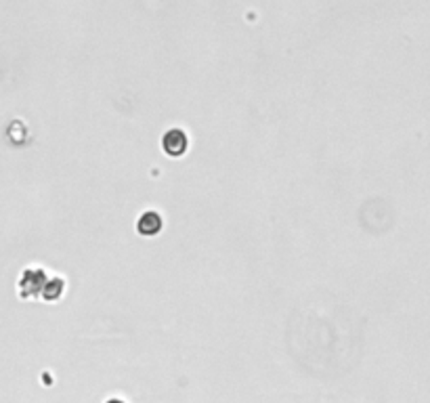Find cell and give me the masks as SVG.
<instances>
[{
	"label": "cell",
	"instance_id": "1",
	"mask_svg": "<svg viewBox=\"0 0 430 403\" xmlns=\"http://www.w3.org/2000/svg\"><path fill=\"white\" fill-rule=\"evenodd\" d=\"M48 273L42 269V267H28L21 271L19 275V282H17V290H19V296L23 300H30V298H40L42 296V290L48 282Z\"/></svg>",
	"mask_w": 430,
	"mask_h": 403
},
{
	"label": "cell",
	"instance_id": "5",
	"mask_svg": "<svg viewBox=\"0 0 430 403\" xmlns=\"http://www.w3.org/2000/svg\"><path fill=\"white\" fill-rule=\"evenodd\" d=\"M103 403H126L122 397H110V399H105Z\"/></svg>",
	"mask_w": 430,
	"mask_h": 403
},
{
	"label": "cell",
	"instance_id": "2",
	"mask_svg": "<svg viewBox=\"0 0 430 403\" xmlns=\"http://www.w3.org/2000/svg\"><path fill=\"white\" fill-rule=\"evenodd\" d=\"M189 149V137L183 128H168L162 137V151L168 158H183Z\"/></svg>",
	"mask_w": 430,
	"mask_h": 403
},
{
	"label": "cell",
	"instance_id": "3",
	"mask_svg": "<svg viewBox=\"0 0 430 403\" xmlns=\"http://www.w3.org/2000/svg\"><path fill=\"white\" fill-rule=\"evenodd\" d=\"M162 229H164L162 215L155 213V210H145V213L137 219V233L143 235V237H155Z\"/></svg>",
	"mask_w": 430,
	"mask_h": 403
},
{
	"label": "cell",
	"instance_id": "4",
	"mask_svg": "<svg viewBox=\"0 0 430 403\" xmlns=\"http://www.w3.org/2000/svg\"><path fill=\"white\" fill-rule=\"evenodd\" d=\"M63 294H66V282L55 275V277H48V282H46V286L42 290L40 300H44V302H57Z\"/></svg>",
	"mask_w": 430,
	"mask_h": 403
}]
</instances>
